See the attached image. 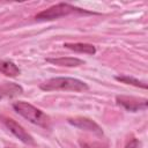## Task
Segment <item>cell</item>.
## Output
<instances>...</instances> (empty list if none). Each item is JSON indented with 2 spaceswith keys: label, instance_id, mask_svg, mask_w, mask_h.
Instances as JSON below:
<instances>
[{
  "label": "cell",
  "instance_id": "obj_5",
  "mask_svg": "<svg viewBox=\"0 0 148 148\" xmlns=\"http://www.w3.org/2000/svg\"><path fill=\"white\" fill-rule=\"evenodd\" d=\"M1 119H2V123L6 125V127H7L17 139H20L22 142L28 143V145H34V143H35L32 136H31L21 125H18L15 120H13L12 118H7V117H1Z\"/></svg>",
  "mask_w": 148,
  "mask_h": 148
},
{
  "label": "cell",
  "instance_id": "obj_4",
  "mask_svg": "<svg viewBox=\"0 0 148 148\" xmlns=\"http://www.w3.org/2000/svg\"><path fill=\"white\" fill-rule=\"evenodd\" d=\"M116 102L118 105L123 106L125 110L131 111V112L146 110L148 106V101L146 98H138V97H133V96L119 95L116 97Z\"/></svg>",
  "mask_w": 148,
  "mask_h": 148
},
{
  "label": "cell",
  "instance_id": "obj_10",
  "mask_svg": "<svg viewBox=\"0 0 148 148\" xmlns=\"http://www.w3.org/2000/svg\"><path fill=\"white\" fill-rule=\"evenodd\" d=\"M0 72L7 76H17L20 75L18 67L10 60H0Z\"/></svg>",
  "mask_w": 148,
  "mask_h": 148
},
{
  "label": "cell",
  "instance_id": "obj_9",
  "mask_svg": "<svg viewBox=\"0 0 148 148\" xmlns=\"http://www.w3.org/2000/svg\"><path fill=\"white\" fill-rule=\"evenodd\" d=\"M22 91H23V89H22V87L21 86H18V84H16V83H12V82H9V83H5V84H2L1 87H0V99L2 98V97H13V96H16V95H20V94H22Z\"/></svg>",
  "mask_w": 148,
  "mask_h": 148
},
{
  "label": "cell",
  "instance_id": "obj_14",
  "mask_svg": "<svg viewBox=\"0 0 148 148\" xmlns=\"http://www.w3.org/2000/svg\"><path fill=\"white\" fill-rule=\"evenodd\" d=\"M8 148H10V147H8Z\"/></svg>",
  "mask_w": 148,
  "mask_h": 148
},
{
  "label": "cell",
  "instance_id": "obj_12",
  "mask_svg": "<svg viewBox=\"0 0 148 148\" xmlns=\"http://www.w3.org/2000/svg\"><path fill=\"white\" fill-rule=\"evenodd\" d=\"M81 148H106L104 145L99 142H89V141H81Z\"/></svg>",
  "mask_w": 148,
  "mask_h": 148
},
{
  "label": "cell",
  "instance_id": "obj_11",
  "mask_svg": "<svg viewBox=\"0 0 148 148\" xmlns=\"http://www.w3.org/2000/svg\"><path fill=\"white\" fill-rule=\"evenodd\" d=\"M117 81H120L123 83H126V84H132V86H135V87H140V88H143V89H147V84L145 82H141L134 77H131V76H116L114 77Z\"/></svg>",
  "mask_w": 148,
  "mask_h": 148
},
{
  "label": "cell",
  "instance_id": "obj_8",
  "mask_svg": "<svg viewBox=\"0 0 148 148\" xmlns=\"http://www.w3.org/2000/svg\"><path fill=\"white\" fill-rule=\"evenodd\" d=\"M64 46L66 49H69L72 51L79 52V53H86V54H94L96 52V49L91 44L87 43H65Z\"/></svg>",
  "mask_w": 148,
  "mask_h": 148
},
{
  "label": "cell",
  "instance_id": "obj_2",
  "mask_svg": "<svg viewBox=\"0 0 148 148\" xmlns=\"http://www.w3.org/2000/svg\"><path fill=\"white\" fill-rule=\"evenodd\" d=\"M14 110L21 114L23 118L28 119L30 123L36 124L38 126H42L44 128H47L50 126V118L47 114H45L42 110L35 108L34 105L27 103V102H15L13 103Z\"/></svg>",
  "mask_w": 148,
  "mask_h": 148
},
{
  "label": "cell",
  "instance_id": "obj_7",
  "mask_svg": "<svg viewBox=\"0 0 148 148\" xmlns=\"http://www.w3.org/2000/svg\"><path fill=\"white\" fill-rule=\"evenodd\" d=\"M47 62H51L53 65L64 66V67H77L83 64V60L79 58H72V57H60V58H47Z\"/></svg>",
  "mask_w": 148,
  "mask_h": 148
},
{
  "label": "cell",
  "instance_id": "obj_3",
  "mask_svg": "<svg viewBox=\"0 0 148 148\" xmlns=\"http://www.w3.org/2000/svg\"><path fill=\"white\" fill-rule=\"evenodd\" d=\"M87 13V14H91L90 12H87L84 9L77 8L75 6H72L69 3H65V2H60L57 3L54 6L49 7L47 9H44L42 12H39L35 17L38 21H51V20H56L62 16H67L69 14L73 13Z\"/></svg>",
  "mask_w": 148,
  "mask_h": 148
},
{
  "label": "cell",
  "instance_id": "obj_6",
  "mask_svg": "<svg viewBox=\"0 0 148 148\" xmlns=\"http://www.w3.org/2000/svg\"><path fill=\"white\" fill-rule=\"evenodd\" d=\"M68 123L72 124L73 126H75V127L81 128V130H84V131L94 132V133H97V134H102L103 133L102 128L99 127V125L97 123H95L94 120H91L89 118H86V117L69 118L68 119Z\"/></svg>",
  "mask_w": 148,
  "mask_h": 148
},
{
  "label": "cell",
  "instance_id": "obj_13",
  "mask_svg": "<svg viewBox=\"0 0 148 148\" xmlns=\"http://www.w3.org/2000/svg\"><path fill=\"white\" fill-rule=\"evenodd\" d=\"M139 147H140V143L136 139H132L126 146V148H139Z\"/></svg>",
  "mask_w": 148,
  "mask_h": 148
},
{
  "label": "cell",
  "instance_id": "obj_1",
  "mask_svg": "<svg viewBox=\"0 0 148 148\" xmlns=\"http://www.w3.org/2000/svg\"><path fill=\"white\" fill-rule=\"evenodd\" d=\"M39 88L44 91L53 90H68V91H86L88 90V84L79 79L74 77H52L43 83Z\"/></svg>",
  "mask_w": 148,
  "mask_h": 148
}]
</instances>
